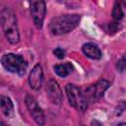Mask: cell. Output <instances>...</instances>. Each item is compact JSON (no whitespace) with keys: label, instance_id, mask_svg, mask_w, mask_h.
Masks as SVG:
<instances>
[{"label":"cell","instance_id":"obj_1","mask_svg":"<svg viewBox=\"0 0 126 126\" xmlns=\"http://www.w3.org/2000/svg\"><path fill=\"white\" fill-rule=\"evenodd\" d=\"M1 23L7 40L12 44H17L20 41L17 18L15 13L10 8H3L1 12Z\"/></svg>","mask_w":126,"mask_h":126},{"label":"cell","instance_id":"obj_2","mask_svg":"<svg viewBox=\"0 0 126 126\" xmlns=\"http://www.w3.org/2000/svg\"><path fill=\"white\" fill-rule=\"evenodd\" d=\"M80 16L79 15H61L54 17L49 22V31L52 34L59 35L72 32L79 24Z\"/></svg>","mask_w":126,"mask_h":126},{"label":"cell","instance_id":"obj_3","mask_svg":"<svg viewBox=\"0 0 126 126\" xmlns=\"http://www.w3.org/2000/svg\"><path fill=\"white\" fill-rule=\"evenodd\" d=\"M1 62L6 70L11 73H17L20 76L25 75L28 68L27 61L22 56L13 53L3 55L1 58Z\"/></svg>","mask_w":126,"mask_h":126},{"label":"cell","instance_id":"obj_4","mask_svg":"<svg viewBox=\"0 0 126 126\" xmlns=\"http://www.w3.org/2000/svg\"><path fill=\"white\" fill-rule=\"evenodd\" d=\"M65 90L70 105H72L73 107L82 112L88 108V98L85 95V94H83L81 89H79L77 86L73 84H68L66 85Z\"/></svg>","mask_w":126,"mask_h":126},{"label":"cell","instance_id":"obj_5","mask_svg":"<svg viewBox=\"0 0 126 126\" xmlns=\"http://www.w3.org/2000/svg\"><path fill=\"white\" fill-rule=\"evenodd\" d=\"M30 10L35 27L41 29L46 13L44 0H30Z\"/></svg>","mask_w":126,"mask_h":126},{"label":"cell","instance_id":"obj_6","mask_svg":"<svg viewBox=\"0 0 126 126\" xmlns=\"http://www.w3.org/2000/svg\"><path fill=\"white\" fill-rule=\"evenodd\" d=\"M26 105L30 111V114L32 115V117L33 118V120L35 121L36 124L38 125H43L44 124V113L42 111V109L40 108V106L37 104L36 100L34 99L33 96H32L31 94H27L26 98Z\"/></svg>","mask_w":126,"mask_h":126},{"label":"cell","instance_id":"obj_7","mask_svg":"<svg viewBox=\"0 0 126 126\" xmlns=\"http://www.w3.org/2000/svg\"><path fill=\"white\" fill-rule=\"evenodd\" d=\"M108 87H109V83L107 81H105V80H99L94 86L89 87L86 90L85 95L90 100H97V99H99L103 95L104 92L107 90Z\"/></svg>","mask_w":126,"mask_h":126},{"label":"cell","instance_id":"obj_8","mask_svg":"<svg viewBox=\"0 0 126 126\" xmlns=\"http://www.w3.org/2000/svg\"><path fill=\"white\" fill-rule=\"evenodd\" d=\"M46 94H47L49 100L52 103L60 104L62 102V98H63L62 91H61L58 83L55 80H53V79L48 80V82L46 84Z\"/></svg>","mask_w":126,"mask_h":126},{"label":"cell","instance_id":"obj_9","mask_svg":"<svg viewBox=\"0 0 126 126\" xmlns=\"http://www.w3.org/2000/svg\"><path fill=\"white\" fill-rule=\"evenodd\" d=\"M42 80H43L42 68H41V66L39 64H37V65H35L32 68V70L30 73V76H29V84L32 87V89L38 90L41 87Z\"/></svg>","mask_w":126,"mask_h":126},{"label":"cell","instance_id":"obj_10","mask_svg":"<svg viewBox=\"0 0 126 126\" xmlns=\"http://www.w3.org/2000/svg\"><path fill=\"white\" fill-rule=\"evenodd\" d=\"M83 52L85 53V55H87L89 58L92 59H100L101 58V51L100 49L97 47L96 44L89 42L83 45L82 47Z\"/></svg>","mask_w":126,"mask_h":126},{"label":"cell","instance_id":"obj_11","mask_svg":"<svg viewBox=\"0 0 126 126\" xmlns=\"http://www.w3.org/2000/svg\"><path fill=\"white\" fill-rule=\"evenodd\" d=\"M54 71L55 73L59 76V77H67L68 75H70L73 71V65L70 62H66L63 64H58L54 66Z\"/></svg>","mask_w":126,"mask_h":126},{"label":"cell","instance_id":"obj_12","mask_svg":"<svg viewBox=\"0 0 126 126\" xmlns=\"http://www.w3.org/2000/svg\"><path fill=\"white\" fill-rule=\"evenodd\" d=\"M1 109L5 116H10L13 112L14 105L12 100L5 95H1Z\"/></svg>","mask_w":126,"mask_h":126},{"label":"cell","instance_id":"obj_13","mask_svg":"<svg viewBox=\"0 0 126 126\" xmlns=\"http://www.w3.org/2000/svg\"><path fill=\"white\" fill-rule=\"evenodd\" d=\"M123 15L124 14H123V11H122L120 4L118 2H116L114 7H113V10H112V18L115 21H120L123 18Z\"/></svg>","mask_w":126,"mask_h":126},{"label":"cell","instance_id":"obj_14","mask_svg":"<svg viewBox=\"0 0 126 126\" xmlns=\"http://www.w3.org/2000/svg\"><path fill=\"white\" fill-rule=\"evenodd\" d=\"M116 69L119 72H123L124 70H126V55H124L123 57H121L117 62H116Z\"/></svg>","mask_w":126,"mask_h":126},{"label":"cell","instance_id":"obj_15","mask_svg":"<svg viewBox=\"0 0 126 126\" xmlns=\"http://www.w3.org/2000/svg\"><path fill=\"white\" fill-rule=\"evenodd\" d=\"M126 109V101L124 100H120L117 105H116V108H115V114L116 115H120L124 110Z\"/></svg>","mask_w":126,"mask_h":126},{"label":"cell","instance_id":"obj_16","mask_svg":"<svg viewBox=\"0 0 126 126\" xmlns=\"http://www.w3.org/2000/svg\"><path fill=\"white\" fill-rule=\"evenodd\" d=\"M53 53H54V55H55L57 58H59V59H63V58L65 57V50L62 49V48H60V47L55 48V49L53 50Z\"/></svg>","mask_w":126,"mask_h":126},{"label":"cell","instance_id":"obj_17","mask_svg":"<svg viewBox=\"0 0 126 126\" xmlns=\"http://www.w3.org/2000/svg\"><path fill=\"white\" fill-rule=\"evenodd\" d=\"M120 125H126V122H123V123H120Z\"/></svg>","mask_w":126,"mask_h":126}]
</instances>
